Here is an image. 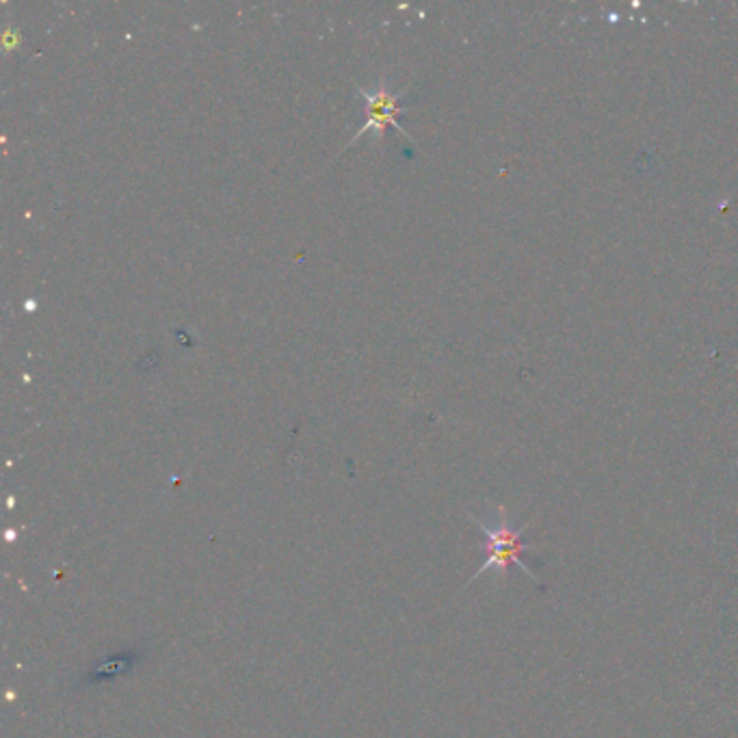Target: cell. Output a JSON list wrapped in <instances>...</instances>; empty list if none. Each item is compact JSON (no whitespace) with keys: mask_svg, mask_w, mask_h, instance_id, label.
<instances>
[{"mask_svg":"<svg viewBox=\"0 0 738 738\" xmlns=\"http://www.w3.org/2000/svg\"><path fill=\"white\" fill-rule=\"evenodd\" d=\"M357 92H360V96L366 102V119L362 122V128L355 133V137L351 139V144H355L364 133H371V131L375 133V137H382L388 126H393L398 133L405 135V131L396 122V117L401 113H405V108L398 106V94L393 92L384 81L377 83L375 90L357 87Z\"/></svg>","mask_w":738,"mask_h":738,"instance_id":"cell-2","label":"cell"},{"mask_svg":"<svg viewBox=\"0 0 738 738\" xmlns=\"http://www.w3.org/2000/svg\"><path fill=\"white\" fill-rule=\"evenodd\" d=\"M475 524L484 531L486 536V563L475 572V576L468 581L475 583L481 574L486 572H493L500 581L507 579V570L511 565H518L527 576H531V581L536 585H542L538 574L531 570V565L524 561V552L531 550L533 545L524 542V533L529 529V524L524 527H513V522L509 520V513L505 507H496L492 511H488V518H472Z\"/></svg>","mask_w":738,"mask_h":738,"instance_id":"cell-1","label":"cell"}]
</instances>
